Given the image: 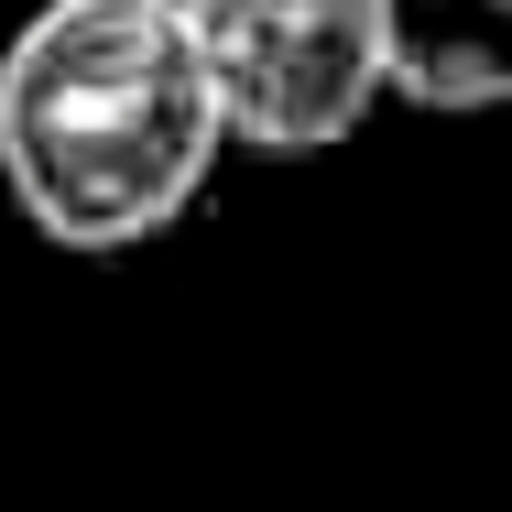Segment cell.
Returning <instances> with one entry per match:
<instances>
[{"label": "cell", "instance_id": "cell-1", "mask_svg": "<svg viewBox=\"0 0 512 512\" xmlns=\"http://www.w3.org/2000/svg\"><path fill=\"white\" fill-rule=\"evenodd\" d=\"M229 109L175 0H44L0 55V186L77 251L120 262L207 197Z\"/></svg>", "mask_w": 512, "mask_h": 512}, {"label": "cell", "instance_id": "cell-2", "mask_svg": "<svg viewBox=\"0 0 512 512\" xmlns=\"http://www.w3.org/2000/svg\"><path fill=\"white\" fill-rule=\"evenodd\" d=\"M175 11L229 109V142L251 153H338L393 99L382 0H175Z\"/></svg>", "mask_w": 512, "mask_h": 512}, {"label": "cell", "instance_id": "cell-3", "mask_svg": "<svg viewBox=\"0 0 512 512\" xmlns=\"http://www.w3.org/2000/svg\"><path fill=\"white\" fill-rule=\"evenodd\" d=\"M382 66L414 109H512V0H382Z\"/></svg>", "mask_w": 512, "mask_h": 512}]
</instances>
